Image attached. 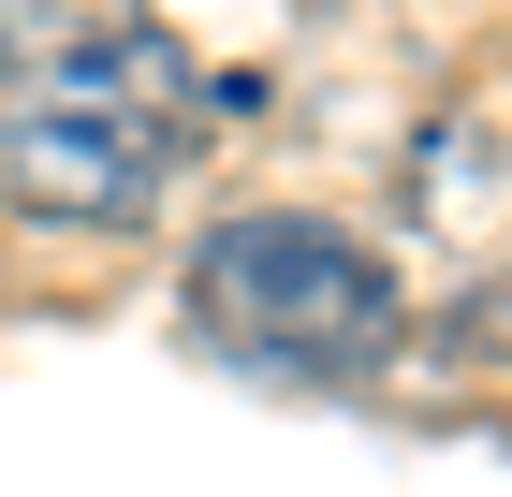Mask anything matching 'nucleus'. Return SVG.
<instances>
[{"mask_svg": "<svg viewBox=\"0 0 512 497\" xmlns=\"http://www.w3.org/2000/svg\"><path fill=\"white\" fill-rule=\"evenodd\" d=\"M205 147V74L132 15L0 44V191L30 220H147Z\"/></svg>", "mask_w": 512, "mask_h": 497, "instance_id": "nucleus-1", "label": "nucleus"}, {"mask_svg": "<svg viewBox=\"0 0 512 497\" xmlns=\"http://www.w3.org/2000/svg\"><path fill=\"white\" fill-rule=\"evenodd\" d=\"M191 337L249 381H366L395 351V264L337 220L249 205L191 249Z\"/></svg>", "mask_w": 512, "mask_h": 497, "instance_id": "nucleus-2", "label": "nucleus"}]
</instances>
